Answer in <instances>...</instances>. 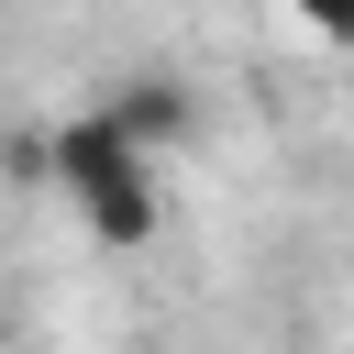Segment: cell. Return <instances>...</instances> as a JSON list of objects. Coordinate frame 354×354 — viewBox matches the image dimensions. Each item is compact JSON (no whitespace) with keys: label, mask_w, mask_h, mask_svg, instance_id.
<instances>
[{"label":"cell","mask_w":354,"mask_h":354,"mask_svg":"<svg viewBox=\"0 0 354 354\" xmlns=\"http://www.w3.org/2000/svg\"><path fill=\"white\" fill-rule=\"evenodd\" d=\"M77 221H88V243H111V254H133V243H155V221H166V199H155V177H122V188H100V199H77Z\"/></svg>","instance_id":"3957f363"},{"label":"cell","mask_w":354,"mask_h":354,"mask_svg":"<svg viewBox=\"0 0 354 354\" xmlns=\"http://www.w3.org/2000/svg\"><path fill=\"white\" fill-rule=\"evenodd\" d=\"M0 166H11V177H55V166H44V133H11V144H0Z\"/></svg>","instance_id":"277c9868"},{"label":"cell","mask_w":354,"mask_h":354,"mask_svg":"<svg viewBox=\"0 0 354 354\" xmlns=\"http://www.w3.org/2000/svg\"><path fill=\"white\" fill-rule=\"evenodd\" d=\"M44 166H55V188H66V199H100V188H122V177H155V166L122 144V122H111V111H66V122L44 133Z\"/></svg>","instance_id":"6da1fadb"},{"label":"cell","mask_w":354,"mask_h":354,"mask_svg":"<svg viewBox=\"0 0 354 354\" xmlns=\"http://www.w3.org/2000/svg\"><path fill=\"white\" fill-rule=\"evenodd\" d=\"M100 111L122 122V144H133L144 166H155V144H188V122H199L177 77H122V100H100Z\"/></svg>","instance_id":"7a4b0ae2"}]
</instances>
